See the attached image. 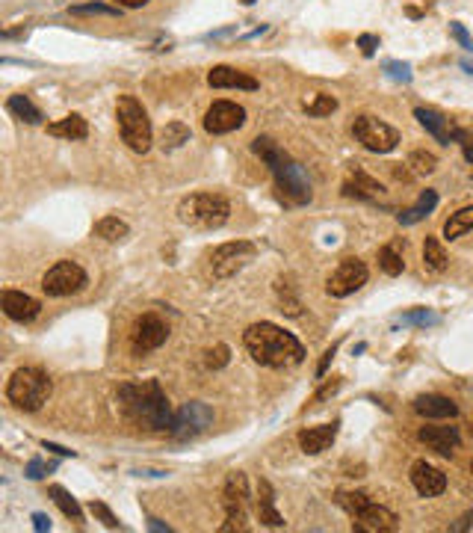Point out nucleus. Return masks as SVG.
I'll return each instance as SVG.
<instances>
[{
	"label": "nucleus",
	"mask_w": 473,
	"mask_h": 533,
	"mask_svg": "<svg viewBox=\"0 0 473 533\" xmlns=\"http://www.w3.org/2000/svg\"><path fill=\"white\" fill-rule=\"evenodd\" d=\"M56 468V462H45L42 457H33V459H30L27 462V468H24V474H27V477L30 480H42L45 477V474L47 471H54Z\"/></svg>",
	"instance_id": "43"
},
{
	"label": "nucleus",
	"mask_w": 473,
	"mask_h": 533,
	"mask_svg": "<svg viewBox=\"0 0 473 533\" xmlns=\"http://www.w3.org/2000/svg\"><path fill=\"white\" fill-rule=\"evenodd\" d=\"M334 353H338V344H331V347L322 353V359H320V364H317V377H322V373L329 370V364H331V359H334Z\"/></svg>",
	"instance_id": "47"
},
{
	"label": "nucleus",
	"mask_w": 473,
	"mask_h": 533,
	"mask_svg": "<svg viewBox=\"0 0 473 533\" xmlns=\"http://www.w3.org/2000/svg\"><path fill=\"white\" fill-rule=\"evenodd\" d=\"M461 154H465L468 163H473V140H468L465 145H461Z\"/></svg>",
	"instance_id": "53"
},
{
	"label": "nucleus",
	"mask_w": 473,
	"mask_h": 533,
	"mask_svg": "<svg viewBox=\"0 0 473 533\" xmlns=\"http://www.w3.org/2000/svg\"><path fill=\"white\" fill-rule=\"evenodd\" d=\"M252 151L270 166L275 187H278V196L287 205H308L314 199L311 175L305 172V166L296 163L272 136H258V140H252Z\"/></svg>",
	"instance_id": "3"
},
{
	"label": "nucleus",
	"mask_w": 473,
	"mask_h": 533,
	"mask_svg": "<svg viewBox=\"0 0 473 533\" xmlns=\"http://www.w3.org/2000/svg\"><path fill=\"white\" fill-rule=\"evenodd\" d=\"M470 436H473V421H470Z\"/></svg>",
	"instance_id": "57"
},
{
	"label": "nucleus",
	"mask_w": 473,
	"mask_h": 533,
	"mask_svg": "<svg viewBox=\"0 0 473 533\" xmlns=\"http://www.w3.org/2000/svg\"><path fill=\"white\" fill-rule=\"evenodd\" d=\"M470 525H473V512H465V516H461L456 525H450V530H452V533H459V530H468Z\"/></svg>",
	"instance_id": "50"
},
{
	"label": "nucleus",
	"mask_w": 473,
	"mask_h": 533,
	"mask_svg": "<svg viewBox=\"0 0 473 533\" xmlns=\"http://www.w3.org/2000/svg\"><path fill=\"white\" fill-rule=\"evenodd\" d=\"M450 33H452V39L465 48V51H473V36L465 30V24H459V21H450Z\"/></svg>",
	"instance_id": "44"
},
{
	"label": "nucleus",
	"mask_w": 473,
	"mask_h": 533,
	"mask_svg": "<svg viewBox=\"0 0 473 533\" xmlns=\"http://www.w3.org/2000/svg\"><path fill=\"white\" fill-rule=\"evenodd\" d=\"M116 118H118V131H122L124 145L136 154H145L151 148V118L142 101H136L133 95H118L116 101Z\"/></svg>",
	"instance_id": "6"
},
{
	"label": "nucleus",
	"mask_w": 473,
	"mask_h": 533,
	"mask_svg": "<svg viewBox=\"0 0 473 533\" xmlns=\"http://www.w3.org/2000/svg\"><path fill=\"white\" fill-rule=\"evenodd\" d=\"M89 510H92V516H95L98 521H101L104 527H110V530H124V525L116 519V512H113L110 507H107L104 501H92V503H89Z\"/></svg>",
	"instance_id": "38"
},
{
	"label": "nucleus",
	"mask_w": 473,
	"mask_h": 533,
	"mask_svg": "<svg viewBox=\"0 0 473 533\" xmlns=\"http://www.w3.org/2000/svg\"><path fill=\"white\" fill-rule=\"evenodd\" d=\"M258 519L266 527H284V516L275 510V489L270 480L258 483Z\"/></svg>",
	"instance_id": "24"
},
{
	"label": "nucleus",
	"mask_w": 473,
	"mask_h": 533,
	"mask_svg": "<svg viewBox=\"0 0 473 533\" xmlns=\"http://www.w3.org/2000/svg\"><path fill=\"white\" fill-rule=\"evenodd\" d=\"M417 439L426 444V448L441 453V457H452V453L461 448V436H459L456 427H423L417 432Z\"/></svg>",
	"instance_id": "21"
},
{
	"label": "nucleus",
	"mask_w": 473,
	"mask_h": 533,
	"mask_svg": "<svg viewBox=\"0 0 473 533\" xmlns=\"http://www.w3.org/2000/svg\"><path fill=\"white\" fill-rule=\"evenodd\" d=\"M222 507H225V525L222 533L231 530H245V519H249V480L243 471H231L222 486Z\"/></svg>",
	"instance_id": "7"
},
{
	"label": "nucleus",
	"mask_w": 473,
	"mask_h": 533,
	"mask_svg": "<svg viewBox=\"0 0 473 533\" xmlns=\"http://www.w3.org/2000/svg\"><path fill=\"white\" fill-rule=\"evenodd\" d=\"M6 110L12 113L15 118H21L24 125H42V110H38V107L30 101L27 95H9L6 98Z\"/></svg>",
	"instance_id": "27"
},
{
	"label": "nucleus",
	"mask_w": 473,
	"mask_h": 533,
	"mask_svg": "<svg viewBox=\"0 0 473 533\" xmlns=\"http://www.w3.org/2000/svg\"><path fill=\"white\" fill-rule=\"evenodd\" d=\"M33 527L38 533H45V530H51V519L45 516V512H33Z\"/></svg>",
	"instance_id": "49"
},
{
	"label": "nucleus",
	"mask_w": 473,
	"mask_h": 533,
	"mask_svg": "<svg viewBox=\"0 0 473 533\" xmlns=\"http://www.w3.org/2000/svg\"><path fill=\"white\" fill-rule=\"evenodd\" d=\"M275 293H278L281 311H284V314H290V317H299V314H302V302L296 300L290 279H278V282H275Z\"/></svg>",
	"instance_id": "32"
},
{
	"label": "nucleus",
	"mask_w": 473,
	"mask_h": 533,
	"mask_svg": "<svg viewBox=\"0 0 473 533\" xmlns=\"http://www.w3.org/2000/svg\"><path fill=\"white\" fill-rule=\"evenodd\" d=\"M435 207H438V190H423L417 202L411 207H406L402 213H397V222L399 225H417L420 220H426Z\"/></svg>",
	"instance_id": "25"
},
{
	"label": "nucleus",
	"mask_w": 473,
	"mask_h": 533,
	"mask_svg": "<svg viewBox=\"0 0 473 533\" xmlns=\"http://www.w3.org/2000/svg\"><path fill=\"white\" fill-rule=\"evenodd\" d=\"M166 341H169V326L157 317V314H142V317H136L133 329H131V350L136 355H145L157 347H163Z\"/></svg>",
	"instance_id": "13"
},
{
	"label": "nucleus",
	"mask_w": 473,
	"mask_h": 533,
	"mask_svg": "<svg viewBox=\"0 0 473 533\" xmlns=\"http://www.w3.org/2000/svg\"><path fill=\"white\" fill-rule=\"evenodd\" d=\"M72 15H110V18H118V15H122V6H107V3H77V6H72Z\"/></svg>",
	"instance_id": "41"
},
{
	"label": "nucleus",
	"mask_w": 473,
	"mask_h": 533,
	"mask_svg": "<svg viewBox=\"0 0 473 533\" xmlns=\"http://www.w3.org/2000/svg\"><path fill=\"white\" fill-rule=\"evenodd\" d=\"M118 409L131 424H136L140 430L148 432H169L175 412L172 403L166 397V391L160 388L157 379H145V382H122L116 391Z\"/></svg>",
	"instance_id": "1"
},
{
	"label": "nucleus",
	"mask_w": 473,
	"mask_h": 533,
	"mask_svg": "<svg viewBox=\"0 0 473 533\" xmlns=\"http://www.w3.org/2000/svg\"><path fill=\"white\" fill-rule=\"evenodd\" d=\"M47 498H51L59 510H63V516L65 519H72V521H83V510H80V503H77V498L68 492L65 486H47Z\"/></svg>",
	"instance_id": "28"
},
{
	"label": "nucleus",
	"mask_w": 473,
	"mask_h": 533,
	"mask_svg": "<svg viewBox=\"0 0 473 533\" xmlns=\"http://www.w3.org/2000/svg\"><path fill=\"white\" fill-rule=\"evenodd\" d=\"M470 229H473V205H465V207H459L456 213H450V220L443 222V237H447V240H456V237L468 234Z\"/></svg>",
	"instance_id": "29"
},
{
	"label": "nucleus",
	"mask_w": 473,
	"mask_h": 533,
	"mask_svg": "<svg viewBox=\"0 0 473 533\" xmlns=\"http://www.w3.org/2000/svg\"><path fill=\"white\" fill-rule=\"evenodd\" d=\"M379 45H382V42H379V36H373V33H361V36H358V48H361V54H364V56H373Z\"/></svg>",
	"instance_id": "45"
},
{
	"label": "nucleus",
	"mask_w": 473,
	"mask_h": 533,
	"mask_svg": "<svg viewBox=\"0 0 473 533\" xmlns=\"http://www.w3.org/2000/svg\"><path fill=\"white\" fill-rule=\"evenodd\" d=\"M243 344L249 355L263 368L272 370H284V368H296V364L305 362V347L302 341L296 338L293 332L281 329L275 323H252L249 329L243 332Z\"/></svg>",
	"instance_id": "2"
},
{
	"label": "nucleus",
	"mask_w": 473,
	"mask_h": 533,
	"mask_svg": "<svg viewBox=\"0 0 473 533\" xmlns=\"http://www.w3.org/2000/svg\"><path fill=\"white\" fill-rule=\"evenodd\" d=\"M192 140V134H190V127H186L184 122H169L163 127V136H160V143H163V148H181L184 143H190Z\"/></svg>",
	"instance_id": "33"
},
{
	"label": "nucleus",
	"mask_w": 473,
	"mask_h": 533,
	"mask_svg": "<svg viewBox=\"0 0 473 533\" xmlns=\"http://www.w3.org/2000/svg\"><path fill=\"white\" fill-rule=\"evenodd\" d=\"M0 309H3V314L9 320H15V323H33L38 314H42V302L33 300L30 293L24 291H3L0 293Z\"/></svg>",
	"instance_id": "17"
},
{
	"label": "nucleus",
	"mask_w": 473,
	"mask_h": 533,
	"mask_svg": "<svg viewBox=\"0 0 473 533\" xmlns=\"http://www.w3.org/2000/svg\"><path fill=\"white\" fill-rule=\"evenodd\" d=\"M234 33V27L231 30H216V33H207L204 39H225V36H231Z\"/></svg>",
	"instance_id": "54"
},
{
	"label": "nucleus",
	"mask_w": 473,
	"mask_h": 533,
	"mask_svg": "<svg viewBox=\"0 0 473 533\" xmlns=\"http://www.w3.org/2000/svg\"><path fill=\"white\" fill-rule=\"evenodd\" d=\"M352 134H355V140H358L373 154H390L393 148L399 145V131H397V127H390L388 122H382V118H376V116H367V113L355 116Z\"/></svg>",
	"instance_id": "8"
},
{
	"label": "nucleus",
	"mask_w": 473,
	"mask_h": 533,
	"mask_svg": "<svg viewBox=\"0 0 473 533\" xmlns=\"http://www.w3.org/2000/svg\"><path fill=\"white\" fill-rule=\"evenodd\" d=\"M95 234L107 243H118V240H124V237L131 234V225H127L122 216H104V220L95 222Z\"/></svg>",
	"instance_id": "30"
},
{
	"label": "nucleus",
	"mask_w": 473,
	"mask_h": 533,
	"mask_svg": "<svg viewBox=\"0 0 473 533\" xmlns=\"http://www.w3.org/2000/svg\"><path fill=\"white\" fill-rule=\"evenodd\" d=\"M447 261L450 258H447V252H443L438 237H426V240H423V264H426L432 273H443L447 270Z\"/></svg>",
	"instance_id": "31"
},
{
	"label": "nucleus",
	"mask_w": 473,
	"mask_h": 533,
	"mask_svg": "<svg viewBox=\"0 0 473 533\" xmlns=\"http://www.w3.org/2000/svg\"><path fill=\"white\" fill-rule=\"evenodd\" d=\"M228 362H231V350L225 347V344H216L213 350L204 353V368L207 370H222Z\"/></svg>",
	"instance_id": "39"
},
{
	"label": "nucleus",
	"mask_w": 473,
	"mask_h": 533,
	"mask_svg": "<svg viewBox=\"0 0 473 533\" xmlns=\"http://www.w3.org/2000/svg\"><path fill=\"white\" fill-rule=\"evenodd\" d=\"M402 323H406V326H438L441 317H438V314H432V311H426V309H420V311L402 314Z\"/></svg>",
	"instance_id": "42"
},
{
	"label": "nucleus",
	"mask_w": 473,
	"mask_h": 533,
	"mask_svg": "<svg viewBox=\"0 0 473 533\" xmlns=\"http://www.w3.org/2000/svg\"><path fill=\"white\" fill-rule=\"evenodd\" d=\"M414 412L420 418H432V421H450L459 415V406L450 397H441V394H423V397L414 400Z\"/></svg>",
	"instance_id": "23"
},
{
	"label": "nucleus",
	"mask_w": 473,
	"mask_h": 533,
	"mask_svg": "<svg viewBox=\"0 0 473 533\" xmlns=\"http://www.w3.org/2000/svg\"><path fill=\"white\" fill-rule=\"evenodd\" d=\"M470 471H473V466H470Z\"/></svg>",
	"instance_id": "58"
},
{
	"label": "nucleus",
	"mask_w": 473,
	"mask_h": 533,
	"mask_svg": "<svg viewBox=\"0 0 473 533\" xmlns=\"http://www.w3.org/2000/svg\"><path fill=\"white\" fill-rule=\"evenodd\" d=\"M338 430H340V421H331V424H320V427H308L299 432V448L308 453V457H317V453L329 450L334 439H338Z\"/></svg>",
	"instance_id": "19"
},
{
	"label": "nucleus",
	"mask_w": 473,
	"mask_h": 533,
	"mask_svg": "<svg viewBox=\"0 0 473 533\" xmlns=\"http://www.w3.org/2000/svg\"><path fill=\"white\" fill-rule=\"evenodd\" d=\"M116 6H122V9H142V6H148V0H116Z\"/></svg>",
	"instance_id": "52"
},
{
	"label": "nucleus",
	"mask_w": 473,
	"mask_h": 533,
	"mask_svg": "<svg viewBox=\"0 0 473 533\" xmlns=\"http://www.w3.org/2000/svg\"><path fill=\"white\" fill-rule=\"evenodd\" d=\"M207 83L213 89H245V92H254V89H258V81H254L252 74H245L234 65H213L210 72H207Z\"/></svg>",
	"instance_id": "20"
},
{
	"label": "nucleus",
	"mask_w": 473,
	"mask_h": 533,
	"mask_svg": "<svg viewBox=\"0 0 473 533\" xmlns=\"http://www.w3.org/2000/svg\"><path fill=\"white\" fill-rule=\"evenodd\" d=\"M367 279H370L367 264L358 261V258H343L338 264V270H334L329 275V282H325V293L334 296V300H343V296L361 291L364 284H367Z\"/></svg>",
	"instance_id": "12"
},
{
	"label": "nucleus",
	"mask_w": 473,
	"mask_h": 533,
	"mask_svg": "<svg viewBox=\"0 0 473 533\" xmlns=\"http://www.w3.org/2000/svg\"><path fill=\"white\" fill-rule=\"evenodd\" d=\"M384 68V74L390 77V81H397V83H411V65L408 63H399V59H384L382 63Z\"/></svg>",
	"instance_id": "40"
},
{
	"label": "nucleus",
	"mask_w": 473,
	"mask_h": 533,
	"mask_svg": "<svg viewBox=\"0 0 473 533\" xmlns=\"http://www.w3.org/2000/svg\"><path fill=\"white\" fill-rule=\"evenodd\" d=\"M379 266L384 275H399L406 270V261H402V255L393 249V246H382L379 249Z\"/></svg>",
	"instance_id": "36"
},
{
	"label": "nucleus",
	"mask_w": 473,
	"mask_h": 533,
	"mask_svg": "<svg viewBox=\"0 0 473 533\" xmlns=\"http://www.w3.org/2000/svg\"><path fill=\"white\" fill-rule=\"evenodd\" d=\"M86 284H89V275H86L83 266L74 264V261H56L51 270L42 275V291L47 296H54V300H59V296L80 293Z\"/></svg>",
	"instance_id": "10"
},
{
	"label": "nucleus",
	"mask_w": 473,
	"mask_h": 533,
	"mask_svg": "<svg viewBox=\"0 0 473 533\" xmlns=\"http://www.w3.org/2000/svg\"><path fill=\"white\" fill-rule=\"evenodd\" d=\"M397 527H399L397 512L382 507V503H373V501L355 516V525H352V530H358V533H393Z\"/></svg>",
	"instance_id": "16"
},
{
	"label": "nucleus",
	"mask_w": 473,
	"mask_h": 533,
	"mask_svg": "<svg viewBox=\"0 0 473 533\" xmlns=\"http://www.w3.org/2000/svg\"><path fill=\"white\" fill-rule=\"evenodd\" d=\"M47 134L51 136H59V140H86L89 136V125L80 113H72L59 122H51L47 125Z\"/></svg>",
	"instance_id": "26"
},
{
	"label": "nucleus",
	"mask_w": 473,
	"mask_h": 533,
	"mask_svg": "<svg viewBox=\"0 0 473 533\" xmlns=\"http://www.w3.org/2000/svg\"><path fill=\"white\" fill-rule=\"evenodd\" d=\"M240 3H245V6H252V3H254V0H240Z\"/></svg>",
	"instance_id": "56"
},
{
	"label": "nucleus",
	"mask_w": 473,
	"mask_h": 533,
	"mask_svg": "<svg viewBox=\"0 0 473 533\" xmlns=\"http://www.w3.org/2000/svg\"><path fill=\"white\" fill-rule=\"evenodd\" d=\"M254 255H258V246L252 240H228V243L216 246L210 252L213 279H231V275L240 273L249 261H254Z\"/></svg>",
	"instance_id": "9"
},
{
	"label": "nucleus",
	"mask_w": 473,
	"mask_h": 533,
	"mask_svg": "<svg viewBox=\"0 0 473 533\" xmlns=\"http://www.w3.org/2000/svg\"><path fill=\"white\" fill-rule=\"evenodd\" d=\"M411 486L417 489V495L420 498H438L443 489H447V474H443L441 468L435 466H429L426 459H417L411 466Z\"/></svg>",
	"instance_id": "18"
},
{
	"label": "nucleus",
	"mask_w": 473,
	"mask_h": 533,
	"mask_svg": "<svg viewBox=\"0 0 473 533\" xmlns=\"http://www.w3.org/2000/svg\"><path fill=\"white\" fill-rule=\"evenodd\" d=\"M414 118H417V122L426 127V131L435 136L438 143H443V145H450V143H468L470 140L465 127L452 125L447 116L438 113V110H432V107H417V110H414Z\"/></svg>",
	"instance_id": "15"
},
{
	"label": "nucleus",
	"mask_w": 473,
	"mask_h": 533,
	"mask_svg": "<svg viewBox=\"0 0 473 533\" xmlns=\"http://www.w3.org/2000/svg\"><path fill=\"white\" fill-rule=\"evenodd\" d=\"M408 166L417 175H432V172L438 169V157L432 154V151H420V148H417V151L408 154Z\"/></svg>",
	"instance_id": "37"
},
{
	"label": "nucleus",
	"mask_w": 473,
	"mask_h": 533,
	"mask_svg": "<svg viewBox=\"0 0 473 533\" xmlns=\"http://www.w3.org/2000/svg\"><path fill=\"white\" fill-rule=\"evenodd\" d=\"M213 421H216V415H213V409L207 406V403L190 400V403H184V406L175 412L169 436L175 441H190L195 436H201L207 427H213Z\"/></svg>",
	"instance_id": "11"
},
{
	"label": "nucleus",
	"mask_w": 473,
	"mask_h": 533,
	"mask_svg": "<svg viewBox=\"0 0 473 533\" xmlns=\"http://www.w3.org/2000/svg\"><path fill=\"white\" fill-rule=\"evenodd\" d=\"M54 385L42 368H18L6 382V400L21 412H38L51 397Z\"/></svg>",
	"instance_id": "5"
},
{
	"label": "nucleus",
	"mask_w": 473,
	"mask_h": 533,
	"mask_svg": "<svg viewBox=\"0 0 473 533\" xmlns=\"http://www.w3.org/2000/svg\"><path fill=\"white\" fill-rule=\"evenodd\" d=\"M343 196H349V199H364V202H376L384 196V187L376 181V178H370L364 169H355L346 181H343Z\"/></svg>",
	"instance_id": "22"
},
{
	"label": "nucleus",
	"mask_w": 473,
	"mask_h": 533,
	"mask_svg": "<svg viewBox=\"0 0 473 533\" xmlns=\"http://www.w3.org/2000/svg\"><path fill=\"white\" fill-rule=\"evenodd\" d=\"M42 448H45V450H51V453H56V457H72V459L77 457V453H74V450H68V448H63V444H54V441H47V439L42 441Z\"/></svg>",
	"instance_id": "48"
},
{
	"label": "nucleus",
	"mask_w": 473,
	"mask_h": 533,
	"mask_svg": "<svg viewBox=\"0 0 473 533\" xmlns=\"http://www.w3.org/2000/svg\"><path fill=\"white\" fill-rule=\"evenodd\" d=\"M243 125H245V110L234 101H213L204 113V131L213 136L240 131Z\"/></svg>",
	"instance_id": "14"
},
{
	"label": "nucleus",
	"mask_w": 473,
	"mask_h": 533,
	"mask_svg": "<svg viewBox=\"0 0 473 533\" xmlns=\"http://www.w3.org/2000/svg\"><path fill=\"white\" fill-rule=\"evenodd\" d=\"M148 530H157V533H172V527L166 525L160 519H148Z\"/></svg>",
	"instance_id": "51"
},
{
	"label": "nucleus",
	"mask_w": 473,
	"mask_h": 533,
	"mask_svg": "<svg viewBox=\"0 0 473 533\" xmlns=\"http://www.w3.org/2000/svg\"><path fill=\"white\" fill-rule=\"evenodd\" d=\"M177 220L190 229L216 231L231 220V202L219 193H192L177 205Z\"/></svg>",
	"instance_id": "4"
},
{
	"label": "nucleus",
	"mask_w": 473,
	"mask_h": 533,
	"mask_svg": "<svg viewBox=\"0 0 473 533\" xmlns=\"http://www.w3.org/2000/svg\"><path fill=\"white\" fill-rule=\"evenodd\" d=\"M334 503H338L340 510H346L355 519L370 503V495H364V492H338V495H334Z\"/></svg>",
	"instance_id": "35"
},
{
	"label": "nucleus",
	"mask_w": 473,
	"mask_h": 533,
	"mask_svg": "<svg viewBox=\"0 0 473 533\" xmlns=\"http://www.w3.org/2000/svg\"><path fill=\"white\" fill-rule=\"evenodd\" d=\"M334 110H338V98H334V95H325V92H317V95H311L308 101H305V113H308V116H317V118L331 116Z\"/></svg>",
	"instance_id": "34"
},
{
	"label": "nucleus",
	"mask_w": 473,
	"mask_h": 533,
	"mask_svg": "<svg viewBox=\"0 0 473 533\" xmlns=\"http://www.w3.org/2000/svg\"><path fill=\"white\" fill-rule=\"evenodd\" d=\"M338 388H340V377H331V382H325L322 388L314 394V403H322L325 397H331V394H338Z\"/></svg>",
	"instance_id": "46"
},
{
	"label": "nucleus",
	"mask_w": 473,
	"mask_h": 533,
	"mask_svg": "<svg viewBox=\"0 0 473 533\" xmlns=\"http://www.w3.org/2000/svg\"><path fill=\"white\" fill-rule=\"evenodd\" d=\"M461 68H465L468 74H473V63H468V59H465V63H461Z\"/></svg>",
	"instance_id": "55"
}]
</instances>
